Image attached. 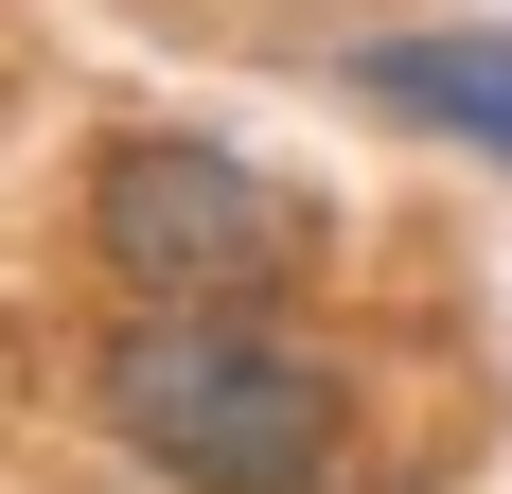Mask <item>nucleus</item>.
I'll return each mask as SVG.
<instances>
[{"mask_svg": "<svg viewBox=\"0 0 512 494\" xmlns=\"http://www.w3.org/2000/svg\"><path fill=\"white\" fill-rule=\"evenodd\" d=\"M336 106H371V124H407V142H460L512 177V36H477V18H424V36H354L336 53Z\"/></svg>", "mask_w": 512, "mask_h": 494, "instance_id": "nucleus-3", "label": "nucleus"}, {"mask_svg": "<svg viewBox=\"0 0 512 494\" xmlns=\"http://www.w3.org/2000/svg\"><path fill=\"white\" fill-rule=\"evenodd\" d=\"M89 424L142 459L159 494H336L354 459V371L265 318H106L89 353Z\"/></svg>", "mask_w": 512, "mask_h": 494, "instance_id": "nucleus-1", "label": "nucleus"}, {"mask_svg": "<svg viewBox=\"0 0 512 494\" xmlns=\"http://www.w3.org/2000/svg\"><path fill=\"white\" fill-rule=\"evenodd\" d=\"M71 230H89L106 300H142V318H265L318 265V195L265 177L248 142H212V124H124L89 159Z\"/></svg>", "mask_w": 512, "mask_h": 494, "instance_id": "nucleus-2", "label": "nucleus"}]
</instances>
